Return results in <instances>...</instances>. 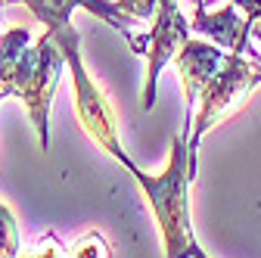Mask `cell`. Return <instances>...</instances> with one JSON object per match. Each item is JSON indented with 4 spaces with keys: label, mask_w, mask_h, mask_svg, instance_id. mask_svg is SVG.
Listing matches in <instances>:
<instances>
[{
    "label": "cell",
    "mask_w": 261,
    "mask_h": 258,
    "mask_svg": "<svg viewBox=\"0 0 261 258\" xmlns=\"http://www.w3.org/2000/svg\"><path fill=\"white\" fill-rule=\"evenodd\" d=\"M190 127H193V112L184 115V127L174 137L171 159L162 174H146L137 168L130 159H124V168L134 174L140 190L146 193V199L152 205V215L159 221L162 243H165V258H193L199 243L193 237V224H190V199H187V187L196 177L193 168V152H190Z\"/></svg>",
    "instance_id": "obj_1"
},
{
    "label": "cell",
    "mask_w": 261,
    "mask_h": 258,
    "mask_svg": "<svg viewBox=\"0 0 261 258\" xmlns=\"http://www.w3.org/2000/svg\"><path fill=\"white\" fill-rule=\"evenodd\" d=\"M62 66H65V56H62L59 44L53 41V35L44 31V35L38 38V44H31L25 50L19 69L13 75V84H10V96H19V100L25 103V109L31 115V124H35L38 140H41L44 149L50 146L47 118H50V100H53V90L59 84Z\"/></svg>",
    "instance_id": "obj_2"
},
{
    "label": "cell",
    "mask_w": 261,
    "mask_h": 258,
    "mask_svg": "<svg viewBox=\"0 0 261 258\" xmlns=\"http://www.w3.org/2000/svg\"><path fill=\"white\" fill-rule=\"evenodd\" d=\"M50 35V31H47ZM53 41L59 44L65 62L72 69V78H75V109H78V118H81V127L90 134V140L96 146H103L112 159L124 162L127 152L121 149L118 143V127H115V115L106 103L103 90L96 87L84 69V59H81V50H78V28L75 25H65L59 31H53Z\"/></svg>",
    "instance_id": "obj_3"
},
{
    "label": "cell",
    "mask_w": 261,
    "mask_h": 258,
    "mask_svg": "<svg viewBox=\"0 0 261 258\" xmlns=\"http://www.w3.org/2000/svg\"><path fill=\"white\" fill-rule=\"evenodd\" d=\"M261 84V59L252 53L246 59V53H230L224 62V69L208 81V87L199 96V115H196V131H190V152H193V168H196V146L205 137V131H212L215 124H221V118H227L230 112H237L246 96Z\"/></svg>",
    "instance_id": "obj_4"
},
{
    "label": "cell",
    "mask_w": 261,
    "mask_h": 258,
    "mask_svg": "<svg viewBox=\"0 0 261 258\" xmlns=\"http://www.w3.org/2000/svg\"><path fill=\"white\" fill-rule=\"evenodd\" d=\"M190 19L180 13V0H162L152 25L146 35H127V44L137 56H146V84H143V109L149 112L155 106V84L168 62L177 59L184 44L190 41Z\"/></svg>",
    "instance_id": "obj_5"
},
{
    "label": "cell",
    "mask_w": 261,
    "mask_h": 258,
    "mask_svg": "<svg viewBox=\"0 0 261 258\" xmlns=\"http://www.w3.org/2000/svg\"><path fill=\"white\" fill-rule=\"evenodd\" d=\"M7 4H22L41 25H47L50 35L59 31V28H65V25H72V13L75 10L93 13L96 19H103L106 25H112L115 31H121L124 41H127V35H134L130 25H137V19H130L118 7V0H7Z\"/></svg>",
    "instance_id": "obj_6"
},
{
    "label": "cell",
    "mask_w": 261,
    "mask_h": 258,
    "mask_svg": "<svg viewBox=\"0 0 261 258\" xmlns=\"http://www.w3.org/2000/svg\"><path fill=\"white\" fill-rule=\"evenodd\" d=\"M227 56H230V53L221 50L212 41H196V38H190L184 44V50L174 59V66H177V75H180V84H184L187 112H193L196 100L202 96V90L208 87V81L224 69Z\"/></svg>",
    "instance_id": "obj_7"
},
{
    "label": "cell",
    "mask_w": 261,
    "mask_h": 258,
    "mask_svg": "<svg viewBox=\"0 0 261 258\" xmlns=\"http://www.w3.org/2000/svg\"><path fill=\"white\" fill-rule=\"evenodd\" d=\"M193 7H196V10H193L190 25H193L196 35L208 38L212 44H218V47L227 50V53H246V50H249L252 25H249V19L243 16L240 7L227 4V7L218 10V13H208V10H205V0H199V4H193Z\"/></svg>",
    "instance_id": "obj_8"
},
{
    "label": "cell",
    "mask_w": 261,
    "mask_h": 258,
    "mask_svg": "<svg viewBox=\"0 0 261 258\" xmlns=\"http://www.w3.org/2000/svg\"><path fill=\"white\" fill-rule=\"evenodd\" d=\"M28 47H31V28H25V25H16L0 35V93L4 96H10L13 75H16Z\"/></svg>",
    "instance_id": "obj_9"
},
{
    "label": "cell",
    "mask_w": 261,
    "mask_h": 258,
    "mask_svg": "<svg viewBox=\"0 0 261 258\" xmlns=\"http://www.w3.org/2000/svg\"><path fill=\"white\" fill-rule=\"evenodd\" d=\"M0 258H19V230L13 212L0 202Z\"/></svg>",
    "instance_id": "obj_10"
},
{
    "label": "cell",
    "mask_w": 261,
    "mask_h": 258,
    "mask_svg": "<svg viewBox=\"0 0 261 258\" xmlns=\"http://www.w3.org/2000/svg\"><path fill=\"white\" fill-rule=\"evenodd\" d=\"M69 258H112V249H109V243L96 234V230H87V234L69 249Z\"/></svg>",
    "instance_id": "obj_11"
},
{
    "label": "cell",
    "mask_w": 261,
    "mask_h": 258,
    "mask_svg": "<svg viewBox=\"0 0 261 258\" xmlns=\"http://www.w3.org/2000/svg\"><path fill=\"white\" fill-rule=\"evenodd\" d=\"M19 258H69V246H62L56 234H41Z\"/></svg>",
    "instance_id": "obj_12"
},
{
    "label": "cell",
    "mask_w": 261,
    "mask_h": 258,
    "mask_svg": "<svg viewBox=\"0 0 261 258\" xmlns=\"http://www.w3.org/2000/svg\"><path fill=\"white\" fill-rule=\"evenodd\" d=\"M193 258H208V255H205V252H202V246H199V249H196V255H193Z\"/></svg>",
    "instance_id": "obj_13"
},
{
    "label": "cell",
    "mask_w": 261,
    "mask_h": 258,
    "mask_svg": "<svg viewBox=\"0 0 261 258\" xmlns=\"http://www.w3.org/2000/svg\"><path fill=\"white\" fill-rule=\"evenodd\" d=\"M4 4H7V0H0V16H4Z\"/></svg>",
    "instance_id": "obj_14"
},
{
    "label": "cell",
    "mask_w": 261,
    "mask_h": 258,
    "mask_svg": "<svg viewBox=\"0 0 261 258\" xmlns=\"http://www.w3.org/2000/svg\"><path fill=\"white\" fill-rule=\"evenodd\" d=\"M0 100H7V96H4V93H0Z\"/></svg>",
    "instance_id": "obj_15"
}]
</instances>
